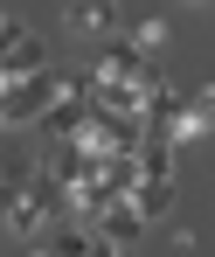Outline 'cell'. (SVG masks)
<instances>
[{
  "label": "cell",
  "mask_w": 215,
  "mask_h": 257,
  "mask_svg": "<svg viewBox=\"0 0 215 257\" xmlns=\"http://www.w3.org/2000/svg\"><path fill=\"white\" fill-rule=\"evenodd\" d=\"M42 70H49V49H42V35H28L21 21H7V42H0V84L42 77Z\"/></svg>",
  "instance_id": "1"
},
{
  "label": "cell",
  "mask_w": 215,
  "mask_h": 257,
  "mask_svg": "<svg viewBox=\"0 0 215 257\" xmlns=\"http://www.w3.org/2000/svg\"><path fill=\"white\" fill-rule=\"evenodd\" d=\"M139 63H146V56H139L132 35H104V42H97V63H90V84H132Z\"/></svg>",
  "instance_id": "2"
},
{
  "label": "cell",
  "mask_w": 215,
  "mask_h": 257,
  "mask_svg": "<svg viewBox=\"0 0 215 257\" xmlns=\"http://www.w3.org/2000/svg\"><path fill=\"white\" fill-rule=\"evenodd\" d=\"M97 236H104V243H118V250H139V236H146L139 202H132V195H111V202H104V215H97Z\"/></svg>",
  "instance_id": "3"
},
{
  "label": "cell",
  "mask_w": 215,
  "mask_h": 257,
  "mask_svg": "<svg viewBox=\"0 0 215 257\" xmlns=\"http://www.w3.org/2000/svg\"><path fill=\"white\" fill-rule=\"evenodd\" d=\"M63 21H70L77 35H90V42H104V35L118 28V0H63Z\"/></svg>",
  "instance_id": "4"
},
{
  "label": "cell",
  "mask_w": 215,
  "mask_h": 257,
  "mask_svg": "<svg viewBox=\"0 0 215 257\" xmlns=\"http://www.w3.org/2000/svg\"><path fill=\"white\" fill-rule=\"evenodd\" d=\"M132 202H139L146 222H167L173 215V181L167 174H139V181H132Z\"/></svg>",
  "instance_id": "5"
},
{
  "label": "cell",
  "mask_w": 215,
  "mask_h": 257,
  "mask_svg": "<svg viewBox=\"0 0 215 257\" xmlns=\"http://www.w3.org/2000/svg\"><path fill=\"white\" fill-rule=\"evenodd\" d=\"M208 125H215V111L201 104V97H187L180 111H173V125H167V139L173 146H194V139H208Z\"/></svg>",
  "instance_id": "6"
},
{
  "label": "cell",
  "mask_w": 215,
  "mask_h": 257,
  "mask_svg": "<svg viewBox=\"0 0 215 257\" xmlns=\"http://www.w3.org/2000/svg\"><path fill=\"white\" fill-rule=\"evenodd\" d=\"M90 250H97V229H90V222H70V215H63V222L49 229V257H90Z\"/></svg>",
  "instance_id": "7"
},
{
  "label": "cell",
  "mask_w": 215,
  "mask_h": 257,
  "mask_svg": "<svg viewBox=\"0 0 215 257\" xmlns=\"http://www.w3.org/2000/svg\"><path fill=\"white\" fill-rule=\"evenodd\" d=\"M132 42H139V56L167 49V21H139V28H132Z\"/></svg>",
  "instance_id": "8"
},
{
  "label": "cell",
  "mask_w": 215,
  "mask_h": 257,
  "mask_svg": "<svg viewBox=\"0 0 215 257\" xmlns=\"http://www.w3.org/2000/svg\"><path fill=\"white\" fill-rule=\"evenodd\" d=\"M90 257H132V250H118V243H104V236H97V250Z\"/></svg>",
  "instance_id": "9"
},
{
  "label": "cell",
  "mask_w": 215,
  "mask_h": 257,
  "mask_svg": "<svg viewBox=\"0 0 215 257\" xmlns=\"http://www.w3.org/2000/svg\"><path fill=\"white\" fill-rule=\"evenodd\" d=\"M201 104H208V111H215V84H201Z\"/></svg>",
  "instance_id": "10"
},
{
  "label": "cell",
  "mask_w": 215,
  "mask_h": 257,
  "mask_svg": "<svg viewBox=\"0 0 215 257\" xmlns=\"http://www.w3.org/2000/svg\"><path fill=\"white\" fill-rule=\"evenodd\" d=\"M28 257H49V250H42V243H28Z\"/></svg>",
  "instance_id": "11"
},
{
  "label": "cell",
  "mask_w": 215,
  "mask_h": 257,
  "mask_svg": "<svg viewBox=\"0 0 215 257\" xmlns=\"http://www.w3.org/2000/svg\"><path fill=\"white\" fill-rule=\"evenodd\" d=\"M0 42H7V14H0Z\"/></svg>",
  "instance_id": "12"
}]
</instances>
